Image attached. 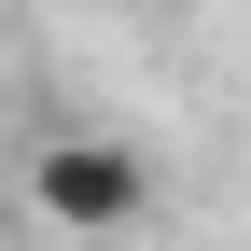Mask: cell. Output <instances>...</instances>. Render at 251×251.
Returning a JSON list of instances; mask_svg holds the SVG:
<instances>
[{
    "mask_svg": "<svg viewBox=\"0 0 251 251\" xmlns=\"http://www.w3.org/2000/svg\"><path fill=\"white\" fill-rule=\"evenodd\" d=\"M153 153L126 140V126H42L28 140V209H42L56 237H126V224H153Z\"/></svg>",
    "mask_w": 251,
    "mask_h": 251,
    "instance_id": "6da1fadb",
    "label": "cell"
}]
</instances>
